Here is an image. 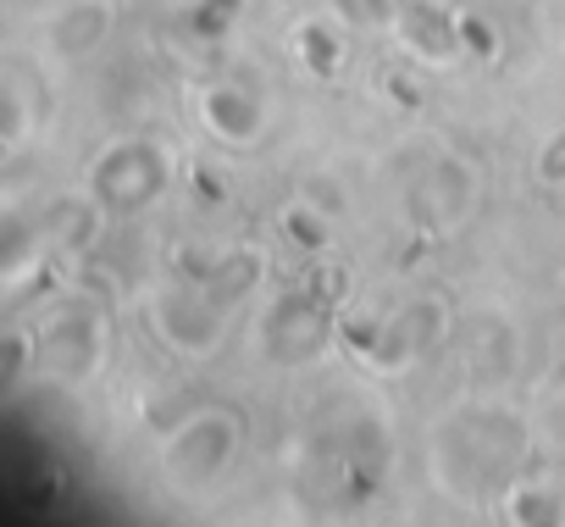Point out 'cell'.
<instances>
[{
  "mask_svg": "<svg viewBox=\"0 0 565 527\" xmlns=\"http://www.w3.org/2000/svg\"><path fill=\"white\" fill-rule=\"evenodd\" d=\"M117 34V7L111 0H62V7L40 23V51L56 67H78L100 56Z\"/></svg>",
  "mask_w": 565,
  "mask_h": 527,
  "instance_id": "cell-12",
  "label": "cell"
},
{
  "mask_svg": "<svg viewBox=\"0 0 565 527\" xmlns=\"http://www.w3.org/2000/svg\"><path fill=\"white\" fill-rule=\"evenodd\" d=\"M183 273L200 278V284L211 289L216 306L238 312V306L255 301V289L266 284V250L249 244V239H238V244H216V250L189 255V267H183Z\"/></svg>",
  "mask_w": 565,
  "mask_h": 527,
  "instance_id": "cell-13",
  "label": "cell"
},
{
  "mask_svg": "<svg viewBox=\"0 0 565 527\" xmlns=\"http://www.w3.org/2000/svg\"><path fill=\"white\" fill-rule=\"evenodd\" d=\"M333 12H339L355 34H372V29H394L399 0H333Z\"/></svg>",
  "mask_w": 565,
  "mask_h": 527,
  "instance_id": "cell-22",
  "label": "cell"
},
{
  "mask_svg": "<svg viewBox=\"0 0 565 527\" xmlns=\"http://www.w3.org/2000/svg\"><path fill=\"white\" fill-rule=\"evenodd\" d=\"M394 40L399 51L427 67V73H455L466 67V12L449 0H399L394 12Z\"/></svg>",
  "mask_w": 565,
  "mask_h": 527,
  "instance_id": "cell-9",
  "label": "cell"
},
{
  "mask_svg": "<svg viewBox=\"0 0 565 527\" xmlns=\"http://www.w3.org/2000/svg\"><path fill=\"white\" fill-rule=\"evenodd\" d=\"M532 178H537L543 189H565V123H559L554 134H543V145H537V156H532Z\"/></svg>",
  "mask_w": 565,
  "mask_h": 527,
  "instance_id": "cell-23",
  "label": "cell"
},
{
  "mask_svg": "<svg viewBox=\"0 0 565 527\" xmlns=\"http://www.w3.org/2000/svg\"><path fill=\"white\" fill-rule=\"evenodd\" d=\"M339 450H344V466L355 472V483H377L388 472V428L377 411H355V422L339 433Z\"/></svg>",
  "mask_w": 565,
  "mask_h": 527,
  "instance_id": "cell-18",
  "label": "cell"
},
{
  "mask_svg": "<svg viewBox=\"0 0 565 527\" xmlns=\"http://www.w3.org/2000/svg\"><path fill=\"white\" fill-rule=\"evenodd\" d=\"M466 62H499V29L477 12H466Z\"/></svg>",
  "mask_w": 565,
  "mask_h": 527,
  "instance_id": "cell-24",
  "label": "cell"
},
{
  "mask_svg": "<svg viewBox=\"0 0 565 527\" xmlns=\"http://www.w3.org/2000/svg\"><path fill=\"white\" fill-rule=\"evenodd\" d=\"M29 378H40V339H34V328H12L7 334V361H0V383L23 389Z\"/></svg>",
  "mask_w": 565,
  "mask_h": 527,
  "instance_id": "cell-20",
  "label": "cell"
},
{
  "mask_svg": "<svg viewBox=\"0 0 565 527\" xmlns=\"http://www.w3.org/2000/svg\"><path fill=\"white\" fill-rule=\"evenodd\" d=\"M282 233H289L300 250H322L328 244V217L311 211V194H306V200H295L289 211H282Z\"/></svg>",
  "mask_w": 565,
  "mask_h": 527,
  "instance_id": "cell-21",
  "label": "cell"
},
{
  "mask_svg": "<svg viewBox=\"0 0 565 527\" xmlns=\"http://www.w3.org/2000/svg\"><path fill=\"white\" fill-rule=\"evenodd\" d=\"M244 18H249V0H189V7L178 12V29L194 45H222Z\"/></svg>",
  "mask_w": 565,
  "mask_h": 527,
  "instance_id": "cell-19",
  "label": "cell"
},
{
  "mask_svg": "<svg viewBox=\"0 0 565 527\" xmlns=\"http://www.w3.org/2000/svg\"><path fill=\"white\" fill-rule=\"evenodd\" d=\"M295 62L311 73V78H322V84H333V78H344V62H350V23L333 12V18H311V23H300L295 29Z\"/></svg>",
  "mask_w": 565,
  "mask_h": 527,
  "instance_id": "cell-15",
  "label": "cell"
},
{
  "mask_svg": "<svg viewBox=\"0 0 565 527\" xmlns=\"http://www.w3.org/2000/svg\"><path fill=\"white\" fill-rule=\"evenodd\" d=\"M34 339H40V383L89 389L106 372V356H111V317L95 301H67V306L45 312Z\"/></svg>",
  "mask_w": 565,
  "mask_h": 527,
  "instance_id": "cell-5",
  "label": "cell"
},
{
  "mask_svg": "<svg viewBox=\"0 0 565 527\" xmlns=\"http://www.w3.org/2000/svg\"><path fill=\"white\" fill-rule=\"evenodd\" d=\"M455 334V312L444 295H411L394 312H383L361 339V367L377 378H405L422 361H433Z\"/></svg>",
  "mask_w": 565,
  "mask_h": 527,
  "instance_id": "cell-4",
  "label": "cell"
},
{
  "mask_svg": "<svg viewBox=\"0 0 565 527\" xmlns=\"http://www.w3.org/2000/svg\"><path fill=\"white\" fill-rule=\"evenodd\" d=\"M339 334V317H333V295L317 289V284H295V289H277L271 306L260 312L255 323V350L260 361L295 372V367H311L328 356Z\"/></svg>",
  "mask_w": 565,
  "mask_h": 527,
  "instance_id": "cell-6",
  "label": "cell"
},
{
  "mask_svg": "<svg viewBox=\"0 0 565 527\" xmlns=\"http://www.w3.org/2000/svg\"><path fill=\"white\" fill-rule=\"evenodd\" d=\"M411 200H416V217H422L433 233L449 239V233H460V228L477 217V205H482V167H477L466 150H438V156L422 167Z\"/></svg>",
  "mask_w": 565,
  "mask_h": 527,
  "instance_id": "cell-8",
  "label": "cell"
},
{
  "mask_svg": "<svg viewBox=\"0 0 565 527\" xmlns=\"http://www.w3.org/2000/svg\"><path fill=\"white\" fill-rule=\"evenodd\" d=\"M0 112H7L0 145H7V156H23V145L56 112V84L45 73V56H23V51L7 56V67H0Z\"/></svg>",
  "mask_w": 565,
  "mask_h": 527,
  "instance_id": "cell-10",
  "label": "cell"
},
{
  "mask_svg": "<svg viewBox=\"0 0 565 527\" xmlns=\"http://www.w3.org/2000/svg\"><path fill=\"white\" fill-rule=\"evenodd\" d=\"M84 189L111 211V222H134V217H145V211H156L167 200V189H172V156L150 134H117V139H106L89 156Z\"/></svg>",
  "mask_w": 565,
  "mask_h": 527,
  "instance_id": "cell-3",
  "label": "cell"
},
{
  "mask_svg": "<svg viewBox=\"0 0 565 527\" xmlns=\"http://www.w3.org/2000/svg\"><path fill=\"white\" fill-rule=\"evenodd\" d=\"M244 455V422L233 405H194L178 428H167L156 466L172 494H211L233 477Z\"/></svg>",
  "mask_w": 565,
  "mask_h": 527,
  "instance_id": "cell-2",
  "label": "cell"
},
{
  "mask_svg": "<svg viewBox=\"0 0 565 527\" xmlns=\"http://www.w3.org/2000/svg\"><path fill=\"white\" fill-rule=\"evenodd\" d=\"M466 367L477 372V378H510V367H515V328L504 323V317H471V328H466Z\"/></svg>",
  "mask_w": 565,
  "mask_h": 527,
  "instance_id": "cell-17",
  "label": "cell"
},
{
  "mask_svg": "<svg viewBox=\"0 0 565 527\" xmlns=\"http://www.w3.org/2000/svg\"><path fill=\"white\" fill-rule=\"evenodd\" d=\"M194 117H200V128L216 145H233V150L260 145L266 128H271V106H266V95L249 78H211V84H200Z\"/></svg>",
  "mask_w": 565,
  "mask_h": 527,
  "instance_id": "cell-11",
  "label": "cell"
},
{
  "mask_svg": "<svg viewBox=\"0 0 565 527\" xmlns=\"http://www.w3.org/2000/svg\"><path fill=\"white\" fill-rule=\"evenodd\" d=\"M106 222H111V211H106L89 189H84V194H62V200H51V205L40 211V233L51 239L56 255H84V250H95L100 233H106Z\"/></svg>",
  "mask_w": 565,
  "mask_h": 527,
  "instance_id": "cell-14",
  "label": "cell"
},
{
  "mask_svg": "<svg viewBox=\"0 0 565 527\" xmlns=\"http://www.w3.org/2000/svg\"><path fill=\"white\" fill-rule=\"evenodd\" d=\"M499 516H504L510 527H554V521H565V499H559L554 483L515 472V477L499 488Z\"/></svg>",
  "mask_w": 565,
  "mask_h": 527,
  "instance_id": "cell-16",
  "label": "cell"
},
{
  "mask_svg": "<svg viewBox=\"0 0 565 527\" xmlns=\"http://www.w3.org/2000/svg\"><path fill=\"white\" fill-rule=\"evenodd\" d=\"M145 323L161 339V350H172L178 361H211L227 345V334H233V312L216 306L211 289L200 278H189V273H178V278L150 289Z\"/></svg>",
  "mask_w": 565,
  "mask_h": 527,
  "instance_id": "cell-7",
  "label": "cell"
},
{
  "mask_svg": "<svg viewBox=\"0 0 565 527\" xmlns=\"http://www.w3.org/2000/svg\"><path fill=\"white\" fill-rule=\"evenodd\" d=\"M521 455H526V428L504 405H466V411L444 417V428L433 433L438 483L455 494H482L488 483L515 472Z\"/></svg>",
  "mask_w": 565,
  "mask_h": 527,
  "instance_id": "cell-1",
  "label": "cell"
}]
</instances>
